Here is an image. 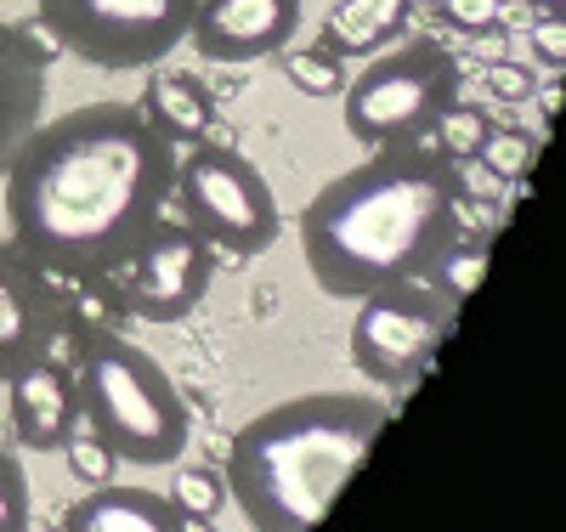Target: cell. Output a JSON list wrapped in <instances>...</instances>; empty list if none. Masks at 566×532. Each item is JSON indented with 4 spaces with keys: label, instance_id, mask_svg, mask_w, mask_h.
<instances>
[{
    "label": "cell",
    "instance_id": "6da1fadb",
    "mask_svg": "<svg viewBox=\"0 0 566 532\" xmlns=\"http://www.w3.org/2000/svg\"><path fill=\"white\" fill-rule=\"evenodd\" d=\"M181 142L142 103H85L34 136L7 165L12 244L57 283H103L170 210Z\"/></svg>",
    "mask_w": 566,
    "mask_h": 532
},
{
    "label": "cell",
    "instance_id": "7a4b0ae2",
    "mask_svg": "<svg viewBox=\"0 0 566 532\" xmlns=\"http://www.w3.org/2000/svg\"><path fill=\"white\" fill-rule=\"evenodd\" d=\"M470 187L442 148L391 142L368 165L323 181L301 216V255L328 301L424 278L464 232Z\"/></svg>",
    "mask_w": 566,
    "mask_h": 532
},
{
    "label": "cell",
    "instance_id": "3957f363",
    "mask_svg": "<svg viewBox=\"0 0 566 532\" xmlns=\"http://www.w3.org/2000/svg\"><path fill=\"white\" fill-rule=\"evenodd\" d=\"M391 425L374 392H312L255 414L227 448L221 488L255 532H312Z\"/></svg>",
    "mask_w": 566,
    "mask_h": 532
},
{
    "label": "cell",
    "instance_id": "277c9868",
    "mask_svg": "<svg viewBox=\"0 0 566 532\" xmlns=\"http://www.w3.org/2000/svg\"><path fill=\"white\" fill-rule=\"evenodd\" d=\"M74 334V385H80V425L97 437L119 465L165 470L187 459L193 414L176 392L170 368L125 341L114 328H69Z\"/></svg>",
    "mask_w": 566,
    "mask_h": 532
},
{
    "label": "cell",
    "instance_id": "5b68a950",
    "mask_svg": "<svg viewBox=\"0 0 566 532\" xmlns=\"http://www.w3.org/2000/svg\"><path fill=\"white\" fill-rule=\"evenodd\" d=\"M346 136L357 148H391V142H419L431 125L464 96V69L442 40H408L397 52L374 58L346 91Z\"/></svg>",
    "mask_w": 566,
    "mask_h": 532
},
{
    "label": "cell",
    "instance_id": "8992f818",
    "mask_svg": "<svg viewBox=\"0 0 566 532\" xmlns=\"http://www.w3.org/2000/svg\"><path fill=\"white\" fill-rule=\"evenodd\" d=\"M40 29L85 69H159L193 29L199 0H34Z\"/></svg>",
    "mask_w": 566,
    "mask_h": 532
},
{
    "label": "cell",
    "instance_id": "52a82bcc",
    "mask_svg": "<svg viewBox=\"0 0 566 532\" xmlns=\"http://www.w3.org/2000/svg\"><path fill=\"white\" fill-rule=\"evenodd\" d=\"M170 216H181L227 255H266L283 232L266 176L239 148H221V142H193V154L176 159Z\"/></svg>",
    "mask_w": 566,
    "mask_h": 532
},
{
    "label": "cell",
    "instance_id": "ba28073f",
    "mask_svg": "<svg viewBox=\"0 0 566 532\" xmlns=\"http://www.w3.org/2000/svg\"><path fill=\"white\" fill-rule=\"evenodd\" d=\"M453 312L459 306L437 295L424 278L368 289V295H357V317H352V368L374 385L424 379L453 328Z\"/></svg>",
    "mask_w": 566,
    "mask_h": 532
},
{
    "label": "cell",
    "instance_id": "9c48e42d",
    "mask_svg": "<svg viewBox=\"0 0 566 532\" xmlns=\"http://www.w3.org/2000/svg\"><path fill=\"white\" fill-rule=\"evenodd\" d=\"M119 278V301L142 323H181L193 317L216 283V244L205 232H193L181 216H159L148 238L125 255Z\"/></svg>",
    "mask_w": 566,
    "mask_h": 532
},
{
    "label": "cell",
    "instance_id": "30bf717a",
    "mask_svg": "<svg viewBox=\"0 0 566 532\" xmlns=\"http://www.w3.org/2000/svg\"><path fill=\"white\" fill-rule=\"evenodd\" d=\"M69 328H74L69 289L45 267H34L12 238H0V379L57 352Z\"/></svg>",
    "mask_w": 566,
    "mask_h": 532
},
{
    "label": "cell",
    "instance_id": "8fae6325",
    "mask_svg": "<svg viewBox=\"0 0 566 532\" xmlns=\"http://www.w3.org/2000/svg\"><path fill=\"white\" fill-rule=\"evenodd\" d=\"M306 0H199L193 52L205 63H266L301 34Z\"/></svg>",
    "mask_w": 566,
    "mask_h": 532
},
{
    "label": "cell",
    "instance_id": "7c38bea8",
    "mask_svg": "<svg viewBox=\"0 0 566 532\" xmlns=\"http://www.w3.org/2000/svg\"><path fill=\"white\" fill-rule=\"evenodd\" d=\"M7 397H12V437L29 453H63V442L80 430L74 363H63L57 352H45L29 368H18L7 379Z\"/></svg>",
    "mask_w": 566,
    "mask_h": 532
},
{
    "label": "cell",
    "instance_id": "4fadbf2b",
    "mask_svg": "<svg viewBox=\"0 0 566 532\" xmlns=\"http://www.w3.org/2000/svg\"><path fill=\"white\" fill-rule=\"evenodd\" d=\"M45 119V45L0 18V176Z\"/></svg>",
    "mask_w": 566,
    "mask_h": 532
},
{
    "label": "cell",
    "instance_id": "5bb4252c",
    "mask_svg": "<svg viewBox=\"0 0 566 532\" xmlns=\"http://www.w3.org/2000/svg\"><path fill=\"white\" fill-rule=\"evenodd\" d=\"M181 510L170 504V493L154 488H119L103 481L91 488L80 504L63 510V532H181Z\"/></svg>",
    "mask_w": 566,
    "mask_h": 532
},
{
    "label": "cell",
    "instance_id": "9a60e30c",
    "mask_svg": "<svg viewBox=\"0 0 566 532\" xmlns=\"http://www.w3.org/2000/svg\"><path fill=\"white\" fill-rule=\"evenodd\" d=\"M408 12H413V0H340L328 12L317 45L335 58H374L380 45H391L402 34Z\"/></svg>",
    "mask_w": 566,
    "mask_h": 532
},
{
    "label": "cell",
    "instance_id": "2e32d148",
    "mask_svg": "<svg viewBox=\"0 0 566 532\" xmlns=\"http://www.w3.org/2000/svg\"><path fill=\"white\" fill-rule=\"evenodd\" d=\"M142 114H148L170 142H205L210 125H216V96H210L205 80L165 69V74L148 80V91H142Z\"/></svg>",
    "mask_w": 566,
    "mask_h": 532
},
{
    "label": "cell",
    "instance_id": "e0dca14e",
    "mask_svg": "<svg viewBox=\"0 0 566 532\" xmlns=\"http://www.w3.org/2000/svg\"><path fill=\"white\" fill-rule=\"evenodd\" d=\"M482 272H488V244H482V238H464V232H459L453 244L431 261L424 283H431L437 295H448V301L459 306V301H470V295L482 289Z\"/></svg>",
    "mask_w": 566,
    "mask_h": 532
},
{
    "label": "cell",
    "instance_id": "ac0fdd59",
    "mask_svg": "<svg viewBox=\"0 0 566 532\" xmlns=\"http://www.w3.org/2000/svg\"><path fill=\"white\" fill-rule=\"evenodd\" d=\"M170 504L181 510V521H187V526H205V521H216V515H221V504H227L221 470H205V465H187V470H176Z\"/></svg>",
    "mask_w": 566,
    "mask_h": 532
},
{
    "label": "cell",
    "instance_id": "d6986e66",
    "mask_svg": "<svg viewBox=\"0 0 566 532\" xmlns=\"http://www.w3.org/2000/svg\"><path fill=\"white\" fill-rule=\"evenodd\" d=\"M488 131H493V125H488V114H482V108H470L464 96H459V103L431 125L437 148H442L453 165H459V159H476V154H482V142H488Z\"/></svg>",
    "mask_w": 566,
    "mask_h": 532
},
{
    "label": "cell",
    "instance_id": "ffe728a7",
    "mask_svg": "<svg viewBox=\"0 0 566 532\" xmlns=\"http://www.w3.org/2000/svg\"><path fill=\"white\" fill-rule=\"evenodd\" d=\"M283 74L295 80V91L306 96H340L346 91V69L335 52H323V45H306V52H290L283 58Z\"/></svg>",
    "mask_w": 566,
    "mask_h": 532
},
{
    "label": "cell",
    "instance_id": "44dd1931",
    "mask_svg": "<svg viewBox=\"0 0 566 532\" xmlns=\"http://www.w3.org/2000/svg\"><path fill=\"white\" fill-rule=\"evenodd\" d=\"M476 159H482L493 176L527 181V176H533V159H538V136H527V131H488V142H482Z\"/></svg>",
    "mask_w": 566,
    "mask_h": 532
},
{
    "label": "cell",
    "instance_id": "7402d4cb",
    "mask_svg": "<svg viewBox=\"0 0 566 532\" xmlns=\"http://www.w3.org/2000/svg\"><path fill=\"white\" fill-rule=\"evenodd\" d=\"M29 515H34L29 476L12 453H0V532H29Z\"/></svg>",
    "mask_w": 566,
    "mask_h": 532
},
{
    "label": "cell",
    "instance_id": "603a6c76",
    "mask_svg": "<svg viewBox=\"0 0 566 532\" xmlns=\"http://www.w3.org/2000/svg\"><path fill=\"white\" fill-rule=\"evenodd\" d=\"M63 453H69L74 476H80V481H91V488H103V481H114V465H119V459H114V453H108V448H103L97 437H91L85 425H80L74 437L63 442Z\"/></svg>",
    "mask_w": 566,
    "mask_h": 532
},
{
    "label": "cell",
    "instance_id": "cb8c5ba5",
    "mask_svg": "<svg viewBox=\"0 0 566 532\" xmlns=\"http://www.w3.org/2000/svg\"><path fill=\"white\" fill-rule=\"evenodd\" d=\"M442 23L448 29H459V34H488V29H499V18H504V0H442Z\"/></svg>",
    "mask_w": 566,
    "mask_h": 532
},
{
    "label": "cell",
    "instance_id": "d4e9b609",
    "mask_svg": "<svg viewBox=\"0 0 566 532\" xmlns=\"http://www.w3.org/2000/svg\"><path fill=\"white\" fill-rule=\"evenodd\" d=\"M488 91L499 96V103H527V96H533V74L522 63H493L488 69Z\"/></svg>",
    "mask_w": 566,
    "mask_h": 532
},
{
    "label": "cell",
    "instance_id": "484cf974",
    "mask_svg": "<svg viewBox=\"0 0 566 532\" xmlns=\"http://www.w3.org/2000/svg\"><path fill=\"white\" fill-rule=\"evenodd\" d=\"M533 52H538L544 63H555V69L566 63V18H555V12L538 18V29H533Z\"/></svg>",
    "mask_w": 566,
    "mask_h": 532
},
{
    "label": "cell",
    "instance_id": "4316f807",
    "mask_svg": "<svg viewBox=\"0 0 566 532\" xmlns=\"http://www.w3.org/2000/svg\"><path fill=\"white\" fill-rule=\"evenodd\" d=\"M533 7H544V12H555V18H566V0H533Z\"/></svg>",
    "mask_w": 566,
    "mask_h": 532
}]
</instances>
